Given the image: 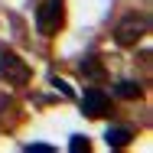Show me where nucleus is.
Wrapping results in <instances>:
<instances>
[{
  "mask_svg": "<svg viewBox=\"0 0 153 153\" xmlns=\"http://www.w3.org/2000/svg\"><path fill=\"white\" fill-rule=\"evenodd\" d=\"M147 30H150V16L147 13H127L114 26V39H117V46H137L147 36Z\"/></svg>",
  "mask_w": 153,
  "mask_h": 153,
  "instance_id": "obj_1",
  "label": "nucleus"
},
{
  "mask_svg": "<svg viewBox=\"0 0 153 153\" xmlns=\"http://www.w3.org/2000/svg\"><path fill=\"white\" fill-rule=\"evenodd\" d=\"M65 26V0H46L36 10V30L39 36H56Z\"/></svg>",
  "mask_w": 153,
  "mask_h": 153,
  "instance_id": "obj_2",
  "label": "nucleus"
},
{
  "mask_svg": "<svg viewBox=\"0 0 153 153\" xmlns=\"http://www.w3.org/2000/svg\"><path fill=\"white\" fill-rule=\"evenodd\" d=\"M0 78H3L7 85H13V88H23V85H30L33 72H30V65L20 59L16 52L3 49V56H0Z\"/></svg>",
  "mask_w": 153,
  "mask_h": 153,
  "instance_id": "obj_3",
  "label": "nucleus"
},
{
  "mask_svg": "<svg viewBox=\"0 0 153 153\" xmlns=\"http://www.w3.org/2000/svg\"><path fill=\"white\" fill-rule=\"evenodd\" d=\"M82 114L85 117H104V114H111V98L101 88H88L85 98H82Z\"/></svg>",
  "mask_w": 153,
  "mask_h": 153,
  "instance_id": "obj_4",
  "label": "nucleus"
},
{
  "mask_svg": "<svg viewBox=\"0 0 153 153\" xmlns=\"http://www.w3.org/2000/svg\"><path fill=\"white\" fill-rule=\"evenodd\" d=\"M78 72H82L88 82H104V75H108V68L101 65V59H98V56H88V59H82Z\"/></svg>",
  "mask_w": 153,
  "mask_h": 153,
  "instance_id": "obj_5",
  "label": "nucleus"
},
{
  "mask_svg": "<svg viewBox=\"0 0 153 153\" xmlns=\"http://www.w3.org/2000/svg\"><path fill=\"white\" fill-rule=\"evenodd\" d=\"M104 140H108V147L121 150V147L130 143V130H127V127H108V130H104Z\"/></svg>",
  "mask_w": 153,
  "mask_h": 153,
  "instance_id": "obj_6",
  "label": "nucleus"
},
{
  "mask_svg": "<svg viewBox=\"0 0 153 153\" xmlns=\"http://www.w3.org/2000/svg\"><path fill=\"white\" fill-rule=\"evenodd\" d=\"M114 94L124 101H137V98H143V88H140V82H117Z\"/></svg>",
  "mask_w": 153,
  "mask_h": 153,
  "instance_id": "obj_7",
  "label": "nucleus"
},
{
  "mask_svg": "<svg viewBox=\"0 0 153 153\" xmlns=\"http://www.w3.org/2000/svg\"><path fill=\"white\" fill-rule=\"evenodd\" d=\"M68 150H72V153H88V150H91V140L82 137V134H75V137L68 140Z\"/></svg>",
  "mask_w": 153,
  "mask_h": 153,
  "instance_id": "obj_8",
  "label": "nucleus"
},
{
  "mask_svg": "<svg viewBox=\"0 0 153 153\" xmlns=\"http://www.w3.org/2000/svg\"><path fill=\"white\" fill-rule=\"evenodd\" d=\"M52 88H56V91H62V98H75V91H72V85H68L65 78H52Z\"/></svg>",
  "mask_w": 153,
  "mask_h": 153,
  "instance_id": "obj_9",
  "label": "nucleus"
},
{
  "mask_svg": "<svg viewBox=\"0 0 153 153\" xmlns=\"http://www.w3.org/2000/svg\"><path fill=\"white\" fill-rule=\"evenodd\" d=\"M23 150L26 153H52V147H49V143H26Z\"/></svg>",
  "mask_w": 153,
  "mask_h": 153,
  "instance_id": "obj_10",
  "label": "nucleus"
}]
</instances>
